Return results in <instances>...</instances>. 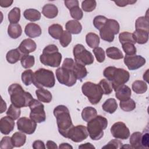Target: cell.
<instances>
[{
  "instance_id": "obj_47",
  "label": "cell",
  "mask_w": 149,
  "mask_h": 149,
  "mask_svg": "<svg viewBox=\"0 0 149 149\" xmlns=\"http://www.w3.org/2000/svg\"><path fill=\"white\" fill-rule=\"evenodd\" d=\"M107 20L108 19L106 17L101 15H98L94 17L93 20V24L97 29L100 30L105 25Z\"/></svg>"
},
{
  "instance_id": "obj_3",
  "label": "cell",
  "mask_w": 149,
  "mask_h": 149,
  "mask_svg": "<svg viewBox=\"0 0 149 149\" xmlns=\"http://www.w3.org/2000/svg\"><path fill=\"white\" fill-rule=\"evenodd\" d=\"M58 47L54 44L46 46L42 51V54L40 56L41 63L45 66L52 68L58 67L62 61V55L58 52Z\"/></svg>"
},
{
  "instance_id": "obj_32",
  "label": "cell",
  "mask_w": 149,
  "mask_h": 149,
  "mask_svg": "<svg viewBox=\"0 0 149 149\" xmlns=\"http://www.w3.org/2000/svg\"><path fill=\"white\" fill-rule=\"evenodd\" d=\"M142 133L139 132H136L132 134L130 137V144L133 148H143L141 145Z\"/></svg>"
},
{
  "instance_id": "obj_57",
  "label": "cell",
  "mask_w": 149,
  "mask_h": 149,
  "mask_svg": "<svg viewBox=\"0 0 149 149\" xmlns=\"http://www.w3.org/2000/svg\"><path fill=\"white\" fill-rule=\"evenodd\" d=\"M13 2L10 0H0V6L2 8H8L12 4Z\"/></svg>"
},
{
  "instance_id": "obj_44",
  "label": "cell",
  "mask_w": 149,
  "mask_h": 149,
  "mask_svg": "<svg viewBox=\"0 0 149 149\" xmlns=\"http://www.w3.org/2000/svg\"><path fill=\"white\" fill-rule=\"evenodd\" d=\"M98 84L101 87L104 94L108 95V94H110L112 92L113 88H112V84L107 80L102 79L101 80H100Z\"/></svg>"
},
{
  "instance_id": "obj_42",
  "label": "cell",
  "mask_w": 149,
  "mask_h": 149,
  "mask_svg": "<svg viewBox=\"0 0 149 149\" xmlns=\"http://www.w3.org/2000/svg\"><path fill=\"white\" fill-rule=\"evenodd\" d=\"M34 73L30 69L26 70L22 73V80L26 86H29L33 83Z\"/></svg>"
},
{
  "instance_id": "obj_45",
  "label": "cell",
  "mask_w": 149,
  "mask_h": 149,
  "mask_svg": "<svg viewBox=\"0 0 149 149\" xmlns=\"http://www.w3.org/2000/svg\"><path fill=\"white\" fill-rule=\"evenodd\" d=\"M71 41H72L71 34L66 30L63 31V33L62 34L60 38H59L60 44L63 47H66L70 43Z\"/></svg>"
},
{
  "instance_id": "obj_7",
  "label": "cell",
  "mask_w": 149,
  "mask_h": 149,
  "mask_svg": "<svg viewBox=\"0 0 149 149\" xmlns=\"http://www.w3.org/2000/svg\"><path fill=\"white\" fill-rule=\"evenodd\" d=\"M119 24L116 20L108 19L105 25L100 30V37L105 41L112 42L115 35L119 33Z\"/></svg>"
},
{
  "instance_id": "obj_2",
  "label": "cell",
  "mask_w": 149,
  "mask_h": 149,
  "mask_svg": "<svg viewBox=\"0 0 149 149\" xmlns=\"http://www.w3.org/2000/svg\"><path fill=\"white\" fill-rule=\"evenodd\" d=\"M10 101L13 105L17 108L26 107L33 99L31 94L25 91L22 86L17 83L11 84L8 88Z\"/></svg>"
},
{
  "instance_id": "obj_56",
  "label": "cell",
  "mask_w": 149,
  "mask_h": 149,
  "mask_svg": "<svg viewBox=\"0 0 149 149\" xmlns=\"http://www.w3.org/2000/svg\"><path fill=\"white\" fill-rule=\"evenodd\" d=\"M65 6L69 9H71L72 8L79 6V1L77 0H69V1H65L64 2Z\"/></svg>"
},
{
  "instance_id": "obj_15",
  "label": "cell",
  "mask_w": 149,
  "mask_h": 149,
  "mask_svg": "<svg viewBox=\"0 0 149 149\" xmlns=\"http://www.w3.org/2000/svg\"><path fill=\"white\" fill-rule=\"evenodd\" d=\"M146 59L141 55H126L124 58V63L129 70H134L142 67L146 63Z\"/></svg>"
},
{
  "instance_id": "obj_12",
  "label": "cell",
  "mask_w": 149,
  "mask_h": 149,
  "mask_svg": "<svg viewBox=\"0 0 149 149\" xmlns=\"http://www.w3.org/2000/svg\"><path fill=\"white\" fill-rule=\"evenodd\" d=\"M130 74L128 71L122 68H116L111 81L113 90H115L119 86L127 83Z\"/></svg>"
},
{
  "instance_id": "obj_10",
  "label": "cell",
  "mask_w": 149,
  "mask_h": 149,
  "mask_svg": "<svg viewBox=\"0 0 149 149\" xmlns=\"http://www.w3.org/2000/svg\"><path fill=\"white\" fill-rule=\"evenodd\" d=\"M56 76L59 83L68 87L74 86L77 81L72 70L63 67L59 68L56 70Z\"/></svg>"
},
{
  "instance_id": "obj_6",
  "label": "cell",
  "mask_w": 149,
  "mask_h": 149,
  "mask_svg": "<svg viewBox=\"0 0 149 149\" xmlns=\"http://www.w3.org/2000/svg\"><path fill=\"white\" fill-rule=\"evenodd\" d=\"M81 91L93 105L98 104L104 94L100 85L91 81L84 83L81 86Z\"/></svg>"
},
{
  "instance_id": "obj_22",
  "label": "cell",
  "mask_w": 149,
  "mask_h": 149,
  "mask_svg": "<svg viewBox=\"0 0 149 149\" xmlns=\"http://www.w3.org/2000/svg\"><path fill=\"white\" fill-rule=\"evenodd\" d=\"M65 28L70 34H78L81 33L82 26L79 22L76 20H69L65 24Z\"/></svg>"
},
{
  "instance_id": "obj_18",
  "label": "cell",
  "mask_w": 149,
  "mask_h": 149,
  "mask_svg": "<svg viewBox=\"0 0 149 149\" xmlns=\"http://www.w3.org/2000/svg\"><path fill=\"white\" fill-rule=\"evenodd\" d=\"M115 96L120 101H125L130 98L132 91L130 87L123 84L118 87L115 90Z\"/></svg>"
},
{
  "instance_id": "obj_4",
  "label": "cell",
  "mask_w": 149,
  "mask_h": 149,
  "mask_svg": "<svg viewBox=\"0 0 149 149\" xmlns=\"http://www.w3.org/2000/svg\"><path fill=\"white\" fill-rule=\"evenodd\" d=\"M87 126L90 137L93 140H98L104 136V130L108 126V120L101 115H97L87 122Z\"/></svg>"
},
{
  "instance_id": "obj_52",
  "label": "cell",
  "mask_w": 149,
  "mask_h": 149,
  "mask_svg": "<svg viewBox=\"0 0 149 149\" xmlns=\"http://www.w3.org/2000/svg\"><path fill=\"white\" fill-rule=\"evenodd\" d=\"M116 68L115 66H108V67L106 68L103 72L104 76L109 82H111L112 80V78L113 74L114 73V72H115Z\"/></svg>"
},
{
  "instance_id": "obj_41",
  "label": "cell",
  "mask_w": 149,
  "mask_h": 149,
  "mask_svg": "<svg viewBox=\"0 0 149 149\" xmlns=\"http://www.w3.org/2000/svg\"><path fill=\"white\" fill-rule=\"evenodd\" d=\"M20 113H21L20 108L15 107L12 104L10 105L6 112V115L9 116L13 120L17 119L20 116Z\"/></svg>"
},
{
  "instance_id": "obj_37",
  "label": "cell",
  "mask_w": 149,
  "mask_h": 149,
  "mask_svg": "<svg viewBox=\"0 0 149 149\" xmlns=\"http://www.w3.org/2000/svg\"><path fill=\"white\" fill-rule=\"evenodd\" d=\"M8 20L11 24H17L20 19V9L15 7L10 10L8 13Z\"/></svg>"
},
{
  "instance_id": "obj_26",
  "label": "cell",
  "mask_w": 149,
  "mask_h": 149,
  "mask_svg": "<svg viewBox=\"0 0 149 149\" xmlns=\"http://www.w3.org/2000/svg\"><path fill=\"white\" fill-rule=\"evenodd\" d=\"M14 147L23 146L26 141V136L22 132H15L11 137Z\"/></svg>"
},
{
  "instance_id": "obj_13",
  "label": "cell",
  "mask_w": 149,
  "mask_h": 149,
  "mask_svg": "<svg viewBox=\"0 0 149 149\" xmlns=\"http://www.w3.org/2000/svg\"><path fill=\"white\" fill-rule=\"evenodd\" d=\"M111 133L113 137L120 140H126L130 136L129 128L122 122L115 123L111 127Z\"/></svg>"
},
{
  "instance_id": "obj_50",
  "label": "cell",
  "mask_w": 149,
  "mask_h": 149,
  "mask_svg": "<svg viewBox=\"0 0 149 149\" xmlns=\"http://www.w3.org/2000/svg\"><path fill=\"white\" fill-rule=\"evenodd\" d=\"M13 147L11 137L5 136L2 139L0 143V148L1 149H12Z\"/></svg>"
},
{
  "instance_id": "obj_16",
  "label": "cell",
  "mask_w": 149,
  "mask_h": 149,
  "mask_svg": "<svg viewBox=\"0 0 149 149\" xmlns=\"http://www.w3.org/2000/svg\"><path fill=\"white\" fill-rule=\"evenodd\" d=\"M15 120L9 116H4L0 120V131L5 134H9L13 131L15 127Z\"/></svg>"
},
{
  "instance_id": "obj_14",
  "label": "cell",
  "mask_w": 149,
  "mask_h": 149,
  "mask_svg": "<svg viewBox=\"0 0 149 149\" xmlns=\"http://www.w3.org/2000/svg\"><path fill=\"white\" fill-rule=\"evenodd\" d=\"M17 129L27 134H33L37 127V123L27 117L20 118L17 121Z\"/></svg>"
},
{
  "instance_id": "obj_54",
  "label": "cell",
  "mask_w": 149,
  "mask_h": 149,
  "mask_svg": "<svg viewBox=\"0 0 149 149\" xmlns=\"http://www.w3.org/2000/svg\"><path fill=\"white\" fill-rule=\"evenodd\" d=\"M136 1H114L115 3L120 7H123L129 4H133L134 3H136Z\"/></svg>"
},
{
  "instance_id": "obj_43",
  "label": "cell",
  "mask_w": 149,
  "mask_h": 149,
  "mask_svg": "<svg viewBox=\"0 0 149 149\" xmlns=\"http://www.w3.org/2000/svg\"><path fill=\"white\" fill-rule=\"evenodd\" d=\"M97 6V2L94 0H85L81 2V8L86 12L93 11Z\"/></svg>"
},
{
  "instance_id": "obj_21",
  "label": "cell",
  "mask_w": 149,
  "mask_h": 149,
  "mask_svg": "<svg viewBox=\"0 0 149 149\" xmlns=\"http://www.w3.org/2000/svg\"><path fill=\"white\" fill-rule=\"evenodd\" d=\"M42 13L47 18L54 19L58 15V9L55 5L48 3L42 7Z\"/></svg>"
},
{
  "instance_id": "obj_30",
  "label": "cell",
  "mask_w": 149,
  "mask_h": 149,
  "mask_svg": "<svg viewBox=\"0 0 149 149\" xmlns=\"http://www.w3.org/2000/svg\"><path fill=\"white\" fill-rule=\"evenodd\" d=\"M86 42L89 47L95 48L99 45L100 37L94 33H88L86 36Z\"/></svg>"
},
{
  "instance_id": "obj_46",
  "label": "cell",
  "mask_w": 149,
  "mask_h": 149,
  "mask_svg": "<svg viewBox=\"0 0 149 149\" xmlns=\"http://www.w3.org/2000/svg\"><path fill=\"white\" fill-rule=\"evenodd\" d=\"M70 16L76 20H81L83 16L82 10L79 6H76L69 9Z\"/></svg>"
},
{
  "instance_id": "obj_27",
  "label": "cell",
  "mask_w": 149,
  "mask_h": 149,
  "mask_svg": "<svg viewBox=\"0 0 149 149\" xmlns=\"http://www.w3.org/2000/svg\"><path fill=\"white\" fill-rule=\"evenodd\" d=\"M102 109L109 113H114L118 108L117 102L114 98L107 99L102 105Z\"/></svg>"
},
{
  "instance_id": "obj_53",
  "label": "cell",
  "mask_w": 149,
  "mask_h": 149,
  "mask_svg": "<svg viewBox=\"0 0 149 149\" xmlns=\"http://www.w3.org/2000/svg\"><path fill=\"white\" fill-rule=\"evenodd\" d=\"M148 140H149V134L147 132L143 134H142L141 136V145L143 148H148Z\"/></svg>"
},
{
  "instance_id": "obj_55",
  "label": "cell",
  "mask_w": 149,
  "mask_h": 149,
  "mask_svg": "<svg viewBox=\"0 0 149 149\" xmlns=\"http://www.w3.org/2000/svg\"><path fill=\"white\" fill-rule=\"evenodd\" d=\"M32 147L34 149H45L46 147L43 141L41 140H36L33 142Z\"/></svg>"
},
{
  "instance_id": "obj_60",
  "label": "cell",
  "mask_w": 149,
  "mask_h": 149,
  "mask_svg": "<svg viewBox=\"0 0 149 149\" xmlns=\"http://www.w3.org/2000/svg\"><path fill=\"white\" fill-rule=\"evenodd\" d=\"M59 148H71L72 149L73 148V147L72 146H70L69 144L68 143H62L59 145Z\"/></svg>"
},
{
  "instance_id": "obj_31",
  "label": "cell",
  "mask_w": 149,
  "mask_h": 149,
  "mask_svg": "<svg viewBox=\"0 0 149 149\" xmlns=\"http://www.w3.org/2000/svg\"><path fill=\"white\" fill-rule=\"evenodd\" d=\"M23 16L26 19L31 22H36L41 19L40 12L35 9H27L23 12Z\"/></svg>"
},
{
  "instance_id": "obj_49",
  "label": "cell",
  "mask_w": 149,
  "mask_h": 149,
  "mask_svg": "<svg viewBox=\"0 0 149 149\" xmlns=\"http://www.w3.org/2000/svg\"><path fill=\"white\" fill-rule=\"evenodd\" d=\"M93 53L96 58L97 61L100 62H103L105 59V54L104 50L101 48V47H97L95 48H94L93 49Z\"/></svg>"
},
{
  "instance_id": "obj_61",
  "label": "cell",
  "mask_w": 149,
  "mask_h": 149,
  "mask_svg": "<svg viewBox=\"0 0 149 149\" xmlns=\"http://www.w3.org/2000/svg\"><path fill=\"white\" fill-rule=\"evenodd\" d=\"M1 101H2V103H1V113H3L4 111H5L6 109V104L2 98H1Z\"/></svg>"
},
{
  "instance_id": "obj_39",
  "label": "cell",
  "mask_w": 149,
  "mask_h": 149,
  "mask_svg": "<svg viewBox=\"0 0 149 149\" xmlns=\"http://www.w3.org/2000/svg\"><path fill=\"white\" fill-rule=\"evenodd\" d=\"M20 63L23 68L29 69L34 66L35 63V58L33 55H24L22 57Z\"/></svg>"
},
{
  "instance_id": "obj_34",
  "label": "cell",
  "mask_w": 149,
  "mask_h": 149,
  "mask_svg": "<svg viewBox=\"0 0 149 149\" xmlns=\"http://www.w3.org/2000/svg\"><path fill=\"white\" fill-rule=\"evenodd\" d=\"M106 54L107 56L112 59H120L124 57L122 51L115 47L108 48L106 49Z\"/></svg>"
},
{
  "instance_id": "obj_35",
  "label": "cell",
  "mask_w": 149,
  "mask_h": 149,
  "mask_svg": "<svg viewBox=\"0 0 149 149\" xmlns=\"http://www.w3.org/2000/svg\"><path fill=\"white\" fill-rule=\"evenodd\" d=\"M132 88L135 93L143 94L147 91L148 86L147 83L143 80H136L133 83Z\"/></svg>"
},
{
  "instance_id": "obj_51",
  "label": "cell",
  "mask_w": 149,
  "mask_h": 149,
  "mask_svg": "<svg viewBox=\"0 0 149 149\" xmlns=\"http://www.w3.org/2000/svg\"><path fill=\"white\" fill-rule=\"evenodd\" d=\"M123 144L121 141L117 139H112L108 143L104 146L102 148H121Z\"/></svg>"
},
{
  "instance_id": "obj_24",
  "label": "cell",
  "mask_w": 149,
  "mask_h": 149,
  "mask_svg": "<svg viewBox=\"0 0 149 149\" xmlns=\"http://www.w3.org/2000/svg\"><path fill=\"white\" fill-rule=\"evenodd\" d=\"M133 36L136 43L139 44H146L148 40V31H147L136 30L133 32Z\"/></svg>"
},
{
  "instance_id": "obj_19",
  "label": "cell",
  "mask_w": 149,
  "mask_h": 149,
  "mask_svg": "<svg viewBox=\"0 0 149 149\" xmlns=\"http://www.w3.org/2000/svg\"><path fill=\"white\" fill-rule=\"evenodd\" d=\"M24 33L29 37L36 38L41 34V29L37 24L29 23L25 27Z\"/></svg>"
},
{
  "instance_id": "obj_9",
  "label": "cell",
  "mask_w": 149,
  "mask_h": 149,
  "mask_svg": "<svg viewBox=\"0 0 149 149\" xmlns=\"http://www.w3.org/2000/svg\"><path fill=\"white\" fill-rule=\"evenodd\" d=\"M30 109V118L36 123H41L45 120L46 114L44 111V105L39 101L33 99L29 104Z\"/></svg>"
},
{
  "instance_id": "obj_40",
  "label": "cell",
  "mask_w": 149,
  "mask_h": 149,
  "mask_svg": "<svg viewBox=\"0 0 149 149\" xmlns=\"http://www.w3.org/2000/svg\"><path fill=\"white\" fill-rule=\"evenodd\" d=\"M119 40L121 44L127 42L132 43L133 44H136V42L133 38V34L127 31H123L120 33L119 35Z\"/></svg>"
},
{
  "instance_id": "obj_5",
  "label": "cell",
  "mask_w": 149,
  "mask_h": 149,
  "mask_svg": "<svg viewBox=\"0 0 149 149\" xmlns=\"http://www.w3.org/2000/svg\"><path fill=\"white\" fill-rule=\"evenodd\" d=\"M33 84L38 88L53 87L55 84L53 72L44 68L38 69L34 73Z\"/></svg>"
},
{
  "instance_id": "obj_38",
  "label": "cell",
  "mask_w": 149,
  "mask_h": 149,
  "mask_svg": "<svg viewBox=\"0 0 149 149\" xmlns=\"http://www.w3.org/2000/svg\"><path fill=\"white\" fill-rule=\"evenodd\" d=\"M119 105L120 109L125 112H130L136 108V102L131 98L120 101Z\"/></svg>"
},
{
  "instance_id": "obj_8",
  "label": "cell",
  "mask_w": 149,
  "mask_h": 149,
  "mask_svg": "<svg viewBox=\"0 0 149 149\" xmlns=\"http://www.w3.org/2000/svg\"><path fill=\"white\" fill-rule=\"evenodd\" d=\"M74 61L84 66L91 65L94 62L93 54L80 44H76L73 49Z\"/></svg>"
},
{
  "instance_id": "obj_59",
  "label": "cell",
  "mask_w": 149,
  "mask_h": 149,
  "mask_svg": "<svg viewBox=\"0 0 149 149\" xmlns=\"http://www.w3.org/2000/svg\"><path fill=\"white\" fill-rule=\"evenodd\" d=\"M79 148H95V147L90 143L82 144L79 146Z\"/></svg>"
},
{
  "instance_id": "obj_28",
  "label": "cell",
  "mask_w": 149,
  "mask_h": 149,
  "mask_svg": "<svg viewBox=\"0 0 149 149\" xmlns=\"http://www.w3.org/2000/svg\"><path fill=\"white\" fill-rule=\"evenodd\" d=\"M22 33V29L19 24H10L8 28L9 36L13 39L19 37Z\"/></svg>"
},
{
  "instance_id": "obj_48",
  "label": "cell",
  "mask_w": 149,
  "mask_h": 149,
  "mask_svg": "<svg viewBox=\"0 0 149 149\" xmlns=\"http://www.w3.org/2000/svg\"><path fill=\"white\" fill-rule=\"evenodd\" d=\"M122 49L123 51L125 52L126 55L132 56L136 54V48L134 45L132 43H125L122 44Z\"/></svg>"
},
{
  "instance_id": "obj_23",
  "label": "cell",
  "mask_w": 149,
  "mask_h": 149,
  "mask_svg": "<svg viewBox=\"0 0 149 149\" xmlns=\"http://www.w3.org/2000/svg\"><path fill=\"white\" fill-rule=\"evenodd\" d=\"M37 99L42 102L49 103L52 98V94L49 91L43 88H40L36 91Z\"/></svg>"
},
{
  "instance_id": "obj_58",
  "label": "cell",
  "mask_w": 149,
  "mask_h": 149,
  "mask_svg": "<svg viewBox=\"0 0 149 149\" xmlns=\"http://www.w3.org/2000/svg\"><path fill=\"white\" fill-rule=\"evenodd\" d=\"M46 147L48 149H55L58 148V146L56 145V144L51 140H48L47 141V144H46Z\"/></svg>"
},
{
  "instance_id": "obj_1",
  "label": "cell",
  "mask_w": 149,
  "mask_h": 149,
  "mask_svg": "<svg viewBox=\"0 0 149 149\" xmlns=\"http://www.w3.org/2000/svg\"><path fill=\"white\" fill-rule=\"evenodd\" d=\"M53 113L56 119L59 133L68 138V133L73 126L69 109L63 105H59L54 108Z\"/></svg>"
},
{
  "instance_id": "obj_29",
  "label": "cell",
  "mask_w": 149,
  "mask_h": 149,
  "mask_svg": "<svg viewBox=\"0 0 149 149\" xmlns=\"http://www.w3.org/2000/svg\"><path fill=\"white\" fill-rule=\"evenodd\" d=\"M97 115V110L91 107L84 108L81 112V118L85 122H89Z\"/></svg>"
},
{
  "instance_id": "obj_36",
  "label": "cell",
  "mask_w": 149,
  "mask_h": 149,
  "mask_svg": "<svg viewBox=\"0 0 149 149\" xmlns=\"http://www.w3.org/2000/svg\"><path fill=\"white\" fill-rule=\"evenodd\" d=\"M136 30H141L148 31L149 22L148 17L141 16L137 19L135 23Z\"/></svg>"
},
{
  "instance_id": "obj_33",
  "label": "cell",
  "mask_w": 149,
  "mask_h": 149,
  "mask_svg": "<svg viewBox=\"0 0 149 149\" xmlns=\"http://www.w3.org/2000/svg\"><path fill=\"white\" fill-rule=\"evenodd\" d=\"M63 32L62 26L59 24H53L48 27V33L49 35L54 39L59 40Z\"/></svg>"
},
{
  "instance_id": "obj_25",
  "label": "cell",
  "mask_w": 149,
  "mask_h": 149,
  "mask_svg": "<svg viewBox=\"0 0 149 149\" xmlns=\"http://www.w3.org/2000/svg\"><path fill=\"white\" fill-rule=\"evenodd\" d=\"M23 55L20 52L18 48L11 49L9 51L6 55V59L8 62L13 64L21 59Z\"/></svg>"
},
{
  "instance_id": "obj_17",
  "label": "cell",
  "mask_w": 149,
  "mask_h": 149,
  "mask_svg": "<svg viewBox=\"0 0 149 149\" xmlns=\"http://www.w3.org/2000/svg\"><path fill=\"white\" fill-rule=\"evenodd\" d=\"M37 48L36 43L30 38L24 39L22 41L17 48L20 52L23 55H29L30 53L34 52Z\"/></svg>"
},
{
  "instance_id": "obj_20",
  "label": "cell",
  "mask_w": 149,
  "mask_h": 149,
  "mask_svg": "<svg viewBox=\"0 0 149 149\" xmlns=\"http://www.w3.org/2000/svg\"><path fill=\"white\" fill-rule=\"evenodd\" d=\"M73 72L77 80H79L80 81L82 80L87 74V70L85 66L77 63L74 61V63L71 69Z\"/></svg>"
},
{
  "instance_id": "obj_11",
  "label": "cell",
  "mask_w": 149,
  "mask_h": 149,
  "mask_svg": "<svg viewBox=\"0 0 149 149\" xmlns=\"http://www.w3.org/2000/svg\"><path fill=\"white\" fill-rule=\"evenodd\" d=\"M88 136L87 127L83 125L73 126L68 133V139L75 143H79L86 139Z\"/></svg>"
}]
</instances>
